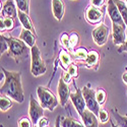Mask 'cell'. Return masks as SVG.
Wrapping results in <instances>:
<instances>
[{
	"label": "cell",
	"mask_w": 127,
	"mask_h": 127,
	"mask_svg": "<svg viewBox=\"0 0 127 127\" xmlns=\"http://www.w3.org/2000/svg\"><path fill=\"white\" fill-rule=\"evenodd\" d=\"M17 17H18V20H19L20 25L23 26V28H25L27 30H30V31L33 32V33H35V28L33 26V23H32L30 16H29V13L24 12V11H22V10L18 9Z\"/></svg>",
	"instance_id": "cell-17"
},
{
	"label": "cell",
	"mask_w": 127,
	"mask_h": 127,
	"mask_svg": "<svg viewBox=\"0 0 127 127\" xmlns=\"http://www.w3.org/2000/svg\"><path fill=\"white\" fill-rule=\"evenodd\" d=\"M37 95L42 107L49 111H53L60 103L55 95L46 87L39 86L37 89Z\"/></svg>",
	"instance_id": "cell-3"
},
{
	"label": "cell",
	"mask_w": 127,
	"mask_h": 127,
	"mask_svg": "<svg viewBox=\"0 0 127 127\" xmlns=\"http://www.w3.org/2000/svg\"><path fill=\"white\" fill-rule=\"evenodd\" d=\"M34 127H39V126L38 125H34Z\"/></svg>",
	"instance_id": "cell-41"
},
{
	"label": "cell",
	"mask_w": 127,
	"mask_h": 127,
	"mask_svg": "<svg viewBox=\"0 0 127 127\" xmlns=\"http://www.w3.org/2000/svg\"><path fill=\"white\" fill-rule=\"evenodd\" d=\"M0 46H1V50H0V53L3 54L6 51H8V42H7V39L5 36H3L1 34L0 36Z\"/></svg>",
	"instance_id": "cell-28"
},
{
	"label": "cell",
	"mask_w": 127,
	"mask_h": 127,
	"mask_svg": "<svg viewBox=\"0 0 127 127\" xmlns=\"http://www.w3.org/2000/svg\"><path fill=\"white\" fill-rule=\"evenodd\" d=\"M104 18V13L100 7H96L94 5H90L86 10V19L88 23L92 25H98L100 24Z\"/></svg>",
	"instance_id": "cell-9"
},
{
	"label": "cell",
	"mask_w": 127,
	"mask_h": 127,
	"mask_svg": "<svg viewBox=\"0 0 127 127\" xmlns=\"http://www.w3.org/2000/svg\"><path fill=\"white\" fill-rule=\"evenodd\" d=\"M8 42V54L16 62H20L29 57L31 54V48L19 38L9 37L6 38Z\"/></svg>",
	"instance_id": "cell-2"
},
{
	"label": "cell",
	"mask_w": 127,
	"mask_h": 127,
	"mask_svg": "<svg viewBox=\"0 0 127 127\" xmlns=\"http://www.w3.org/2000/svg\"><path fill=\"white\" fill-rule=\"evenodd\" d=\"M59 59H60V62H61L62 66L64 68H68L69 65L72 64V58H71L69 53H67L65 50H61L60 51Z\"/></svg>",
	"instance_id": "cell-19"
},
{
	"label": "cell",
	"mask_w": 127,
	"mask_h": 127,
	"mask_svg": "<svg viewBox=\"0 0 127 127\" xmlns=\"http://www.w3.org/2000/svg\"><path fill=\"white\" fill-rule=\"evenodd\" d=\"M80 117L86 127H99L98 116L95 113H93L91 110H89L88 108L84 110V112L82 113Z\"/></svg>",
	"instance_id": "cell-14"
},
{
	"label": "cell",
	"mask_w": 127,
	"mask_h": 127,
	"mask_svg": "<svg viewBox=\"0 0 127 127\" xmlns=\"http://www.w3.org/2000/svg\"><path fill=\"white\" fill-rule=\"evenodd\" d=\"M71 75L69 74L68 72H64L63 73V75H62V78H63V80H64L66 83H69L70 81H71Z\"/></svg>",
	"instance_id": "cell-36"
},
{
	"label": "cell",
	"mask_w": 127,
	"mask_h": 127,
	"mask_svg": "<svg viewBox=\"0 0 127 127\" xmlns=\"http://www.w3.org/2000/svg\"><path fill=\"white\" fill-rule=\"evenodd\" d=\"M122 79H123V81H124V82L127 84V72H125L124 74L122 75Z\"/></svg>",
	"instance_id": "cell-39"
},
{
	"label": "cell",
	"mask_w": 127,
	"mask_h": 127,
	"mask_svg": "<svg viewBox=\"0 0 127 127\" xmlns=\"http://www.w3.org/2000/svg\"><path fill=\"white\" fill-rule=\"evenodd\" d=\"M125 3H126V5H127V0H125Z\"/></svg>",
	"instance_id": "cell-42"
},
{
	"label": "cell",
	"mask_w": 127,
	"mask_h": 127,
	"mask_svg": "<svg viewBox=\"0 0 127 127\" xmlns=\"http://www.w3.org/2000/svg\"><path fill=\"white\" fill-rule=\"evenodd\" d=\"M55 127H61V122H60V117H57V118H56V124H55Z\"/></svg>",
	"instance_id": "cell-38"
},
{
	"label": "cell",
	"mask_w": 127,
	"mask_h": 127,
	"mask_svg": "<svg viewBox=\"0 0 127 127\" xmlns=\"http://www.w3.org/2000/svg\"><path fill=\"white\" fill-rule=\"evenodd\" d=\"M74 54H75L77 59H79V60H86L87 57H88L89 52H88V50L84 47H80V48H78V49H76L74 51Z\"/></svg>",
	"instance_id": "cell-26"
},
{
	"label": "cell",
	"mask_w": 127,
	"mask_h": 127,
	"mask_svg": "<svg viewBox=\"0 0 127 127\" xmlns=\"http://www.w3.org/2000/svg\"><path fill=\"white\" fill-rule=\"evenodd\" d=\"M57 93H58V98H59V102L62 107H64L66 105L68 99H70V89L68 87V83H66L63 78L61 77L59 79L58 82V87H57Z\"/></svg>",
	"instance_id": "cell-11"
},
{
	"label": "cell",
	"mask_w": 127,
	"mask_h": 127,
	"mask_svg": "<svg viewBox=\"0 0 127 127\" xmlns=\"http://www.w3.org/2000/svg\"><path fill=\"white\" fill-rule=\"evenodd\" d=\"M112 115H113V117L116 121V124L119 125L120 127H127V116H122L118 113L117 110H115L113 109L111 111Z\"/></svg>",
	"instance_id": "cell-21"
},
{
	"label": "cell",
	"mask_w": 127,
	"mask_h": 127,
	"mask_svg": "<svg viewBox=\"0 0 127 127\" xmlns=\"http://www.w3.org/2000/svg\"><path fill=\"white\" fill-rule=\"evenodd\" d=\"M118 52L119 53H122V52H127V38H126V41H125V43L122 44L120 46V48L118 49Z\"/></svg>",
	"instance_id": "cell-37"
},
{
	"label": "cell",
	"mask_w": 127,
	"mask_h": 127,
	"mask_svg": "<svg viewBox=\"0 0 127 127\" xmlns=\"http://www.w3.org/2000/svg\"><path fill=\"white\" fill-rule=\"evenodd\" d=\"M17 5L14 0H5L2 4V11L1 14L2 16H8V17H13V18H18L17 17Z\"/></svg>",
	"instance_id": "cell-13"
},
{
	"label": "cell",
	"mask_w": 127,
	"mask_h": 127,
	"mask_svg": "<svg viewBox=\"0 0 127 127\" xmlns=\"http://www.w3.org/2000/svg\"><path fill=\"white\" fill-rule=\"evenodd\" d=\"M98 117H99V120H100L101 123H106L109 120V113L104 109H100Z\"/></svg>",
	"instance_id": "cell-29"
},
{
	"label": "cell",
	"mask_w": 127,
	"mask_h": 127,
	"mask_svg": "<svg viewBox=\"0 0 127 127\" xmlns=\"http://www.w3.org/2000/svg\"><path fill=\"white\" fill-rule=\"evenodd\" d=\"M107 11L108 15L111 19L112 24H118V25H125L124 20L119 12V10L114 3L113 0H108V5H107Z\"/></svg>",
	"instance_id": "cell-12"
},
{
	"label": "cell",
	"mask_w": 127,
	"mask_h": 127,
	"mask_svg": "<svg viewBox=\"0 0 127 127\" xmlns=\"http://www.w3.org/2000/svg\"><path fill=\"white\" fill-rule=\"evenodd\" d=\"M1 71L4 74V83L0 89L1 95H5L17 103H23L25 100V96L20 72L8 71L3 67H1Z\"/></svg>",
	"instance_id": "cell-1"
},
{
	"label": "cell",
	"mask_w": 127,
	"mask_h": 127,
	"mask_svg": "<svg viewBox=\"0 0 127 127\" xmlns=\"http://www.w3.org/2000/svg\"><path fill=\"white\" fill-rule=\"evenodd\" d=\"M67 72L71 76H77V67H76V65H74V64L69 65V67L67 68Z\"/></svg>",
	"instance_id": "cell-33"
},
{
	"label": "cell",
	"mask_w": 127,
	"mask_h": 127,
	"mask_svg": "<svg viewBox=\"0 0 127 127\" xmlns=\"http://www.w3.org/2000/svg\"><path fill=\"white\" fill-rule=\"evenodd\" d=\"M11 100L12 99H10L5 95H1V98H0V110H1V112H6L8 109L12 107Z\"/></svg>",
	"instance_id": "cell-23"
},
{
	"label": "cell",
	"mask_w": 127,
	"mask_h": 127,
	"mask_svg": "<svg viewBox=\"0 0 127 127\" xmlns=\"http://www.w3.org/2000/svg\"><path fill=\"white\" fill-rule=\"evenodd\" d=\"M47 66L41 57V52L37 45L31 48V73L34 76L45 74Z\"/></svg>",
	"instance_id": "cell-4"
},
{
	"label": "cell",
	"mask_w": 127,
	"mask_h": 127,
	"mask_svg": "<svg viewBox=\"0 0 127 127\" xmlns=\"http://www.w3.org/2000/svg\"><path fill=\"white\" fill-rule=\"evenodd\" d=\"M126 25L112 24V36L114 45H122L125 43L127 35H126Z\"/></svg>",
	"instance_id": "cell-8"
},
{
	"label": "cell",
	"mask_w": 127,
	"mask_h": 127,
	"mask_svg": "<svg viewBox=\"0 0 127 127\" xmlns=\"http://www.w3.org/2000/svg\"><path fill=\"white\" fill-rule=\"evenodd\" d=\"M105 2V0H91L92 5L96 6V7H101Z\"/></svg>",
	"instance_id": "cell-35"
},
{
	"label": "cell",
	"mask_w": 127,
	"mask_h": 127,
	"mask_svg": "<svg viewBox=\"0 0 127 127\" xmlns=\"http://www.w3.org/2000/svg\"><path fill=\"white\" fill-rule=\"evenodd\" d=\"M81 91H82V95H83L84 101H86L87 108L98 116L99 115V112H100V106L101 105L97 101L96 91L91 89L89 86L88 87H83L81 89Z\"/></svg>",
	"instance_id": "cell-5"
},
{
	"label": "cell",
	"mask_w": 127,
	"mask_h": 127,
	"mask_svg": "<svg viewBox=\"0 0 127 127\" xmlns=\"http://www.w3.org/2000/svg\"><path fill=\"white\" fill-rule=\"evenodd\" d=\"M61 45L66 49L70 48V46H69V37H68L67 34H63L61 36Z\"/></svg>",
	"instance_id": "cell-32"
},
{
	"label": "cell",
	"mask_w": 127,
	"mask_h": 127,
	"mask_svg": "<svg viewBox=\"0 0 127 127\" xmlns=\"http://www.w3.org/2000/svg\"><path fill=\"white\" fill-rule=\"evenodd\" d=\"M70 100L73 106H74V108L76 109L77 113L81 116L84 110L87 109V105H86V101H84V98H83V95H82V91L80 89H76L75 93L70 95Z\"/></svg>",
	"instance_id": "cell-10"
},
{
	"label": "cell",
	"mask_w": 127,
	"mask_h": 127,
	"mask_svg": "<svg viewBox=\"0 0 127 127\" xmlns=\"http://www.w3.org/2000/svg\"><path fill=\"white\" fill-rule=\"evenodd\" d=\"M14 1H15L17 8L19 10L29 13V11H30V0H14Z\"/></svg>",
	"instance_id": "cell-25"
},
{
	"label": "cell",
	"mask_w": 127,
	"mask_h": 127,
	"mask_svg": "<svg viewBox=\"0 0 127 127\" xmlns=\"http://www.w3.org/2000/svg\"><path fill=\"white\" fill-rule=\"evenodd\" d=\"M113 1L116 4V6H117L125 25L127 26V5H126V3L124 1H122V0H113Z\"/></svg>",
	"instance_id": "cell-20"
},
{
	"label": "cell",
	"mask_w": 127,
	"mask_h": 127,
	"mask_svg": "<svg viewBox=\"0 0 127 127\" xmlns=\"http://www.w3.org/2000/svg\"><path fill=\"white\" fill-rule=\"evenodd\" d=\"M99 53L97 51H94L92 50L91 52H89V54H88V57L86 59V62H87V64L90 65V66H93V65H96L97 63L99 62Z\"/></svg>",
	"instance_id": "cell-24"
},
{
	"label": "cell",
	"mask_w": 127,
	"mask_h": 127,
	"mask_svg": "<svg viewBox=\"0 0 127 127\" xmlns=\"http://www.w3.org/2000/svg\"><path fill=\"white\" fill-rule=\"evenodd\" d=\"M61 127H86L84 124H81L77 120H75L72 117H66L62 120Z\"/></svg>",
	"instance_id": "cell-22"
},
{
	"label": "cell",
	"mask_w": 127,
	"mask_h": 127,
	"mask_svg": "<svg viewBox=\"0 0 127 127\" xmlns=\"http://www.w3.org/2000/svg\"><path fill=\"white\" fill-rule=\"evenodd\" d=\"M78 43V35L76 33H72L71 36L69 37V46L70 49H73Z\"/></svg>",
	"instance_id": "cell-31"
},
{
	"label": "cell",
	"mask_w": 127,
	"mask_h": 127,
	"mask_svg": "<svg viewBox=\"0 0 127 127\" xmlns=\"http://www.w3.org/2000/svg\"><path fill=\"white\" fill-rule=\"evenodd\" d=\"M52 11L55 18L60 22L63 18L65 11V6L63 0H52Z\"/></svg>",
	"instance_id": "cell-15"
},
{
	"label": "cell",
	"mask_w": 127,
	"mask_h": 127,
	"mask_svg": "<svg viewBox=\"0 0 127 127\" xmlns=\"http://www.w3.org/2000/svg\"><path fill=\"white\" fill-rule=\"evenodd\" d=\"M0 30H1V33L3 31H12L14 29V27L16 26L15 24V18L13 17H8V16H1L0 19Z\"/></svg>",
	"instance_id": "cell-18"
},
{
	"label": "cell",
	"mask_w": 127,
	"mask_h": 127,
	"mask_svg": "<svg viewBox=\"0 0 127 127\" xmlns=\"http://www.w3.org/2000/svg\"><path fill=\"white\" fill-rule=\"evenodd\" d=\"M19 39L23 40L30 48L34 47L36 45V35H35V33H33L32 31L27 30L25 28H23L22 32H20Z\"/></svg>",
	"instance_id": "cell-16"
},
{
	"label": "cell",
	"mask_w": 127,
	"mask_h": 127,
	"mask_svg": "<svg viewBox=\"0 0 127 127\" xmlns=\"http://www.w3.org/2000/svg\"><path fill=\"white\" fill-rule=\"evenodd\" d=\"M96 98L97 101L100 105H103L106 102V98H107V95H106V92L103 89H98L96 91Z\"/></svg>",
	"instance_id": "cell-27"
},
{
	"label": "cell",
	"mask_w": 127,
	"mask_h": 127,
	"mask_svg": "<svg viewBox=\"0 0 127 127\" xmlns=\"http://www.w3.org/2000/svg\"><path fill=\"white\" fill-rule=\"evenodd\" d=\"M29 115H30V118L34 125H37L39 120L43 117V115H44V108L42 107L41 104L38 103L37 100H35V98L33 96L30 97Z\"/></svg>",
	"instance_id": "cell-6"
},
{
	"label": "cell",
	"mask_w": 127,
	"mask_h": 127,
	"mask_svg": "<svg viewBox=\"0 0 127 127\" xmlns=\"http://www.w3.org/2000/svg\"><path fill=\"white\" fill-rule=\"evenodd\" d=\"M111 126H112V127H120L119 125H117V124H115V123H114L113 121H111Z\"/></svg>",
	"instance_id": "cell-40"
},
{
	"label": "cell",
	"mask_w": 127,
	"mask_h": 127,
	"mask_svg": "<svg viewBox=\"0 0 127 127\" xmlns=\"http://www.w3.org/2000/svg\"><path fill=\"white\" fill-rule=\"evenodd\" d=\"M109 38V28L101 24L97 28H95L93 31V39L94 42L96 43L98 46H104L108 41Z\"/></svg>",
	"instance_id": "cell-7"
},
{
	"label": "cell",
	"mask_w": 127,
	"mask_h": 127,
	"mask_svg": "<svg viewBox=\"0 0 127 127\" xmlns=\"http://www.w3.org/2000/svg\"><path fill=\"white\" fill-rule=\"evenodd\" d=\"M48 124H49V120H48L47 118H45V117H42V118L39 120V122H38L37 125H38L39 127H47Z\"/></svg>",
	"instance_id": "cell-34"
},
{
	"label": "cell",
	"mask_w": 127,
	"mask_h": 127,
	"mask_svg": "<svg viewBox=\"0 0 127 127\" xmlns=\"http://www.w3.org/2000/svg\"><path fill=\"white\" fill-rule=\"evenodd\" d=\"M18 127H33V122L27 117H23L18 121Z\"/></svg>",
	"instance_id": "cell-30"
}]
</instances>
